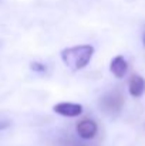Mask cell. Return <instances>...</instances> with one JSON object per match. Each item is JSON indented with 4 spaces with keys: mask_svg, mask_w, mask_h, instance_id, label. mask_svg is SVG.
Here are the masks:
<instances>
[{
    "mask_svg": "<svg viewBox=\"0 0 145 146\" xmlns=\"http://www.w3.org/2000/svg\"><path fill=\"white\" fill-rule=\"evenodd\" d=\"M31 70H34V71H39V72H43V71H46V65H43V64H40V62H31Z\"/></svg>",
    "mask_w": 145,
    "mask_h": 146,
    "instance_id": "ba28073f",
    "label": "cell"
},
{
    "mask_svg": "<svg viewBox=\"0 0 145 146\" xmlns=\"http://www.w3.org/2000/svg\"><path fill=\"white\" fill-rule=\"evenodd\" d=\"M124 105V95L121 94V91L115 90V91H111L108 94H105L104 97L101 98L100 101V106L101 109L108 113V115H115L121 111Z\"/></svg>",
    "mask_w": 145,
    "mask_h": 146,
    "instance_id": "7a4b0ae2",
    "label": "cell"
},
{
    "mask_svg": "<svg viewBox=\"0 0 145 146\" xmlns=\"http://www.w3.org/2000/svg\"><path fill=\"white\" fill-rule=\"evenodd\" d=\"M98 132V126L93 119H84L77 125V133L83 139H93Z\"/></svg>",
    "mask_w": 145,
    "mask_h": 146,
    "instance_id": "277c9868",
    "label": "cell"
},
{
    "mask_svg": "<svg viewBox=\"0 0 145 146\" xmlns=\"http://www.w3.org/2000/svg\"><path fill=\"white\" fill-rule=\"evenodd\" d=\"M145 92V80L138 75L134 74L130 80V94L134 98H140Z\"/></svg>",
    "mask_w": 145,
    "mask_h": 146,
    "instance_id": "5b68a950",
    "label": "cell"
},
{
    "mask_svg": "<svg viewBox=\"0 0 145 146\" xmlns=\"http://www.w3.org/2000/svg\"><path fill=\"white\" fill-rule=\"evenodd\" d=\"M93 54H94V48L88 44H84V46H77V47L63 50L61 60L70 70L78 71L84 68L86 65H88V62L93 58Z\"/></svg>",
    "mask_w": 145,
    "mask_h": 146,
    "instance_id": "6da1fadb",
    "label": "cell"
},
{
    "mask_svg": "<svg viewBox=\"0 0 145 146\" xmlns=\"http://www.w3.org/2000/svg\"><path fill=\"white\" fill-rule=\"evenodd\" d=\"M110 70L111 72L117 77V78H122L128 70V64L125 61V58L122 55H117L112 61H111V65H110Z\"/></svg>",
    "mask_w": 145,
    "mask_h": 146,
    "instance_id": "8992f818",
    "label": "cell"
},
{
    "mask_svg": "<svg viewBox=\"0 0 145 146\" xmlns=\"http://www.w3.org/2000/svg\"><path fill=\"white\" fill-rule=\"evenodd\" d=\"M54 112L63 116H68V118H74L83 113V106L80 104H71V102H61L53 106Z\"/></svg>",
    "mask_w": 145,
    "mask_h": 146,
    "instance_id": "3957f363",
    "label": "cell"
},
{
    "mask_svg": "<svg viewBox=\"0 0 145 146\" xmlns=\"http://www.w3.org/2000/svg\"><path fill=\"white\" fill-rule=\"evenodd\" d=\"M7 126H9L7 122H0V129H4V128H7Z\"/></svg>",
    "mask_w": 145,
    "mask_h": 146,
    "instance_id": "9c48e42d",
    "label": "cell"
},
{
    "mask_svg": "<svg viewBox=\"0 0 145 146\" xmlns=\"http://www.w3.org/2000/svg\"><path fill=\"white\" fill-rule=\"evenodd\" d=\"M142 41H144V46H145V33H144V38H142Z\"/></svg>",
    "mask_w": 145,
    "mask_h": 146,
    "instance_id": "30bf717a",
    "label": "cell"
},
{
    "mask_svg": "<svg viewBox=\"0 0 145 146\" xmlns=\"http://www.w3.org/2000/svg\"><path fill=\"white\" fill-rule=\"evenodd\" d=\"M57 146H88V145L83 143V142H78L74 138H63V139H60L57 142Z\"/></svg>",
    "mask_w": 145,
    "mask_h": 146,
    "instance_id": "52a82bcc",
    "label": "cell"
}]
</instances>
